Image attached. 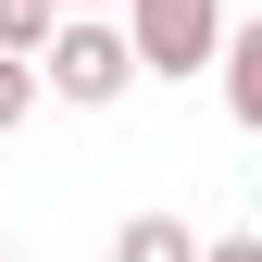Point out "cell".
Segmentation results:
<instances>
[{
	"mask_svg": "<svg viewBox=\"0 0 262 262\" xmlns=\"http://www.w3.org/2000/svg\"><path fill=\"white\" fill-rule=\"evenodd\" d=\"M38 88H50V100H75V113H113L125 88H138V38L100 25V13H62L50 38H38Z\"/></svg>",
	"mask_w": 262,
	"mask_h": 262,
	"instance_id": "cell-1",
	"label": "cell"
},
{
	"mask_svg": "<svg viewBox=\"0 0 262 262\" xmlns=\"http://www.w3.org/2000/svg\"><path fill=\"white\" fill-rule=\"evenodd\" d=\"M125 38H138V75H200L225 50V0H138Z\"/></svg>",
	"mask_w": 262,
	"mask_h": 262,
	"instance_id": "cell-2",
	"label": "cell"
},
{
	"mask_svg": "<svg viewBox=\"0 0 262 262\" xmlns=\"http://www.w3.org/2000/svg\"><path fill=\"white\" fill-rule=\"evenodd\" d=\"M212 62H225V113L262 138V13H250V25H225V50H212Z\"/></svg>",
	"mask_w": 262,
	"mask_h": 262,
	"instance_id": "cell-3",
	"label": "cell"
},
{
	"mask_svg": "<svg viewBox=\"0 0 262 262\" xmlns=\"http://www.w3.org/2000/svg\"><path fill=\"white\" fill-rule=\"evenodd\" d=\"M113 262H200V237H187L175 212H138V225L113 237Z\"/></svg>",
	"mask_w": 262,
	"mask_h": 262,
	"instance_id": "cell-4",
	"label": "cell"
},
{
	"mask_svg": "<svg viewBox=\"0 0 262 262\" xmlns=\"http://www.w3.org/2000/svg\"><path fill=\"white\" fill-rule=\"evenodd\" d=\"M50 25H62V0H0V50H25V62H38Z\"/></svg>",
	"mask_w": 262,
	"mask_h": 262,
	"instance_id": "cell-5",
	"label": "cell"
},
{
	"mask_svg": "<svg viewBox=\"0 0 262 262\" xmlns=\"http://www.w3.org/2000/svg\"><path fill=\"white\" fill-rule=\"evenodd\" d=\"M25 113H38V62H25V50H0V138H13Z\"/></svg>",
	"mask_w": 262,
	"mask_h": 262,
	"instance_id": "cell-6",
	"label": "cell"
},
{
	"mask_svg": "<svg viewBox=\"0 0 262 262\" xmlns=\"http://www.w3.org/2000/svg\"><path fill=\"white\" fill-rule=\"evenodd\" d=\"M200 262H262V237H212V250H200Z\"/></svg>",
	"mask_w": 262,
	"mask_h": 262,
	"instance_id": "cell-7",
	"label": "cell"
},
{
	"mask_svg": "<svg viewBox=\"0 0 262 262\" xmlns=\"http://www.w3.org/2000/svg\"><path fill=\"white\" fill-rule=\"evenodd\" d=\"M62 13H100V0H62Z\"/></svg>",
	"mask_w": 262,
	"mask_h": 262,
	"instance_id": "cell-8",
	"label": "cell"
}]
</instances>
